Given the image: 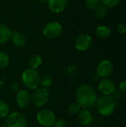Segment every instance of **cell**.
I'll list each match as a JSON object with an SVG mask.
<instances>
[{"mask_svg":"<svg viewBox=\"0 0 126 127\" xmlns=\"http://www.w3.org/2000/svg\"><path fill=\"white\" fill-rule=\"evenodd\" d=\"M76 102L79 103L82 109H90L93 108L98 99L97 94L92 86L88 84L80 85L75 94Z\"/></svg>","mask_w":126,"mask_h":127,"instance_id":"cell-1","label":"cell"},{"mask_svg":"<svg viewBox=\"0 0 126 127\" xmlns=\"http://www.w3.org/2000/svg\"><path fill=\"white\" fill-rule=\"evenodd\" d=\"M97 112L102 116H109L112 115L117 107L115 100L110 95H102L99 97L95 104Z\"/></svg>","mask_w":126,"mask_h":127,"instance_id":"cell-2","label":"cell"},{"mask_svg":"<svg viewBox=\"0 0 126 127\" xmlns=\"http://www.w3.org/2000/svg\"><path fill=\"white\" fill-rule=\"evenodd\" d=\"M40 75L36 69L27 68L22 74V80L23 84L29 89L34 90L40 84Z\"/></svg>","mask_w":126,"mask_h":127,"instance_id":"cell-3","label":"cell"},{"mask_svg":"<svg viewBox=\"0 0 126 127\" xmlns=\"http://www.w3.org/2000/svg\"><path fill=\"white\" fill-rule=\"evenodd\" d=\"M49 92L44 87H38L31 95V103L36 107H42L49 100Z\"/></svg>","mask_w":126,"mask_h":127,"instance_id":"cell-4","label":"cell"},{"mask_svg":"<svg viewBox=\"0 0 126 127\" xmlns=\"http://www.w3.org/2000/svg\"><path fill=\"white\" fill-rule=\"evenodd\" d=\"M56 120L54 112L48 109H42L36 114L37 122L44 127H53Z\"/></svg>","mask_w":126,"mask_h":127,"instance_id":"cell-5","label":"cell"},{"mask_svg":"<svg viewBox=\"0 0 126 127\" xmlns=\"http://www.w3.org/2000/svg\"><path fill=\"white\" fill-rule=\"evenodd\" d=\"M62 32V25L56 21H52L47 23L42 29L43 35L48 39H56L61 35Z\"/></svg>","mask_w":126,"mask_h":127,"instance_id":"cell-6","label":"cell"},{"mask_svg":"<svg viewBox=\"0 0 126 127\" xmlns=\"http://www.w3.org/2000/svg\"><path fill=\"white\" fill-rule=\"evenodd\" d=\"M5 124L7 127H27V120L22 113L13 112L6 117Z\"/></svg>","mask_w":126,"mask_h":127,"instance_id":"cell-7","label":"cell"},{"mask_svg":"<svg viewBox=\"0 0 126 127\" xmlns=\"http://www.w3.org/2000/svg\"><path fill=\"white\" fill-rule=\"evenodd\" d=\"M114 71V65L111 60H103L97 67V75L100 77L108 78L111 76Z\"/></svg>","mask_w":126,"mask_h":127,"instance_id":"cell-8","label":"cell"},{"mask_svg":"<svg viewBox=\"0 0 126 127\" xmlns=\"http://www.w3.org/2000/svg\"><path fill=\"white\" fill-rule=\"evenodd\" d=\"M92 44V38L88 33H82L79 35L74 42V45L79 51H85L90 48Z\"/></svg>","mask_w":126,"mask_h":127,"instance_id":"cell-9","label":"cell"},{"mask_svg":"<svg viewBox=\"0 0 126 127\" xmlns=\"http://www.w3.org/2000/svg\"><path fill=\"white\" fill-rule=\"evenodd\" d=\"M98 89L103 95L111 96L116 92V85L113 80L108 78H103L99 82Z\"/></svg>","mask_w":126,"mask_h":127,"instance_id":"cell-10","label":"cell"},{"mask_svg":"<svg viewBox=\"0 0 126 127\" xmlns=\"http://www.w3.org/2000/svg\"><path fill=\"white\" fill-rule=\"evenodd\" d=\"M16 102L21 109H26L31 103V95L27 90H19L16 95Z\"/></svg>","mask_w":126,"mask_h":127,"instance_id":"cell-11","label":"cell"},{"mask_svg":"<svg viewBox=\"0 0 126 127\" xmlns=\"http://www.w3.org/2000/svg\"><path fill=\"white\" fill-rule=\"evenodd\" d=\"M48 7L52 13H59L66 10L68 5V0H48Z\"/></svg>","mask_w":126,"mask_h":127,"instance_id":"cell-12","label":"cell"},{"mask_svg":"<svg viewBox=\"0 0 126 127\" xmlns=\"http://www.w3.org/2000/svg\"><path fill=\"white\" fill-rule=\"evenodd\" d=\"M77 119L79 123L84 127H88L91 125L93 122V115L89 109H82L77 114Z\"/></svg>","mask_w":126,"mask_h":127,"instance_id":"cell-13","label":"cell"},{"mask_svg":"<svg viewBox=\"0 0 126 127\" xmlns=\"http://www.w3.org/2000/svg\"><path fill=\"white\" fill-rule=\"evenodd\" d=\"M13 44L19 48H22L23 47H25V45H26L27 42V39L26 37L25 36V35L19 31H14L12 33V36L10 38Z\"/></svg>","mask_w":126,"mask_h":127,"instance_id":"cell-14","label":"cell"},{"mask_svg":"<svg viewBox=\"0 0 126 127\" xmlns=\"http://www.w3.org/2000/svg\"><path fill=\"white\" fill-rule=\"evenodd\" d=\"M11 29L4 23L0 22V44L7 43L12 36Z\"/></svg>","mask_w":126,"mask_h":127,"instance_id":"cell-15","label":"cell"},{"mask_svg":"<svg viewBox=\"0 0 126 127\" xmlns=\"http://www.w3.org/2000/svg\"><path fill=\"white\" fill-rule=\"evenodd\" d=\"M111 29L106 25H99L95 30L96 36L101 39H105L111 35Z\"/></svg>","mask_w":126,"mask_h":127,"instance_id":"cell-16","label":"cell"},{"mask_svg":"<svg viewBox=\"0 0 126 127\" xmlns=\"http://www.w3.org/2000/svg\"><path fill=\"white\" fill-rule=\"evenodd\" d=\"M42 63V59L39 54H33L29 60V66L30 68L37 69Z\"/></svg>","mask_w":126,"mask_h":127,"instance_id":"cell-17","label":"cell"},{"mask_svg":"<svg viewBox=\"0 0 126 127\" xmlns=\"http://www.w3.org/2000/svg\"><path fill=\"white\" fill-rule=\"evenodd\" d=\"M10 113L9 105L4 100H0V118H6Z\"/></svg>","mask_w":126,"mask_h":127,"instance_id":"cell-18","label":"cell"},{"mask_svg":"<svg viewBox=\"0 0 126 127\" xmlns=\"http://www.w3.org/2000/svg\"><path fill=\"white\" fill-rule=\"evenodd\" d=\"M108 13V8L102 4H100L94 10V14L96 17L99 19H102L106 16Z\"/></svg>","mask_w":126,"mask_h":127,"instance_id":"cell-19","label":"cell"},{"mask_svg":"<svg viewBox=\"0 0 126 127\" xmlns=\"http://www.w3.org/2000/svg\"><path fill=\"white\" fill-rule=\"evenodd\" d=\"M10 63V57L4 51H0V69H4L8 66Z\"/></svg>","mask_w":126,"mask_h":127,"instance_id":"cell-20","label":"cell"},{"mask_svg":"<svg viewBox=\"0 0 126 127\" xmlns=\"http://www.w3.org/2000/svg\"><path fill=\"white\" fill-rule=\"evenodd\" d=\"M40 84L42 85V87L46 89L50 88L53 84V79L50 75L45 74L42 77H40Z\"/></svg>","mask_w":126,"mask_h":127,"instance_id":"cell-21","label":"cell"},{"mask_svg":"<svg viewBox=\"0 0 126 127\" xmlns=\"http://www.w3.org/2000/svg\"><path fill=\"white\" fill-rule=\"evenodd\" d=\"M81 109L82 108L79 105V103L75 101V102H72L69 104V106L68 107V111L71 115H77L80 112Z\"/></svg>","mask_w":126,"mask_h":127,"instance_id":"cell-22","label":"cell"},{"mask_svg":"<svg viewBox=\"0 0 126 127\" xmlns=\"http://www.w3.org/2000/svg\"><path fill=\"white\" fill-rule=\"evenodd\" d=\"M85 6L90 10H95L98 6L102 4L101 0H85Z\"/></svg>","mask_w":126,"mask_h":127,"instance_id":"cell-23","label":"cell"},{"mask_svg":"<svg viewBox=\"0 0 126 127\" xmlns=\"http://www.w3.org/2000/svg\"><path fill=\"white\" fill-rule=\"evenodd\" d=\"M76 65H74L73 64L68 65L65 66L63 68V73L66 76H72L76 73Z\"/></svg>","mask_w":126,"mask_h":127,"instance_id":"cell-24","label":"cell"},{"mask_svg":"<svg viewBox=\"0 0 126 127\" xmlns=\"http://www.w3.org/2000/svg\"><path fill=\"white\" fill-rule=\"evenodd\" d=\"M122 0H101L102 4L107 8H111L117 6Z\"/></svg>","mask_w":126,"mask_h":127,"instance_id":"cell-25","label":"cell"},{"mask_svg":"<svg viewBox=\"0 0 126 127\" xmlns=\"http://www.w3.org/2000/svg\"><path fill=\"white\" fill-rule=\"evenodd\" d=\"M53 127H68V123L65 119H57L56 120Z\"/></svg>","mask_w":126,"mask_h":127,"instance_id":"cell-26","label":"cell"},{"mask_svg":"<svg viewBox=\"0 0 126 127\" xmlns=\"http://www.w3.org/2000/svg\"><path fill=\"white\" fill-rule=\"evenodd\" d=\"M117 31L120 33H126V25L124 23H120L117 25Z\"/></svg>","mask_w":126,"mask_h":127,"instance_id":"cell-27","label":"cell"},{"mask_svg":"<svg viewBox=\"0 0 126 127\" xmlns=\"http://www.w3.org/2000/svg\"><path fill=\"white\" fill-rule=\"evenodd\" d=\"M119 89L121 92H126V80H123L119 84Z\"/></svg>","mask_w":126,"mask_h":127,"instance_id":"cell-28","label":"cell"},{"mask_svg":"<svg viewBox=\"0 0 126 127\" xmlns=\"http://www.w3.org/2000/svg\"><path fill=\"white\" fill-rule=\"evenodd\" d=\"M40 2H42V3H45V2H48V0H39Z\"/></svg>","mask_w":126,"mask_h":127,"instance_id":"cell-29","label":"cell"},{"mask_svg":"<svg viewBox=\"0 0 126 127\" xmlns=\"http://www.w3.org/2000/svg\"><path fill=\"white\" fill-rule=\"evenodd\" d=\"M0 127H7V126L6 125H1Z\"/></svg>","mask_w":126,"mask_h":127,"instance_id":"cell-30","label":"cell"},{"mask_svg":"<svg viewBox=\"0 0 126 127\" xmlns=\"http://www.w3.org/2000/svg\"><path fill=\"white\" fill-rule=\"evenodd\" d=\"M1 4H0V10H1Z\"/></svg>","mask_w":126,"mask_h":127,"instance_id":"cell-31","label":"cell"},{"mask_svg":"<svg viewBox=\"0 0 126 127\" xmlns=\"http://www.w3.org/2000/svg\"><path fill=\"white\" fill-rule=\"evenodd\" d=\"M2 1H7V0H2Z\"/></svg>","mask_w":126,"mask_h":127,"instance_id":"cell-32","label":"cell"}]
</instances>
